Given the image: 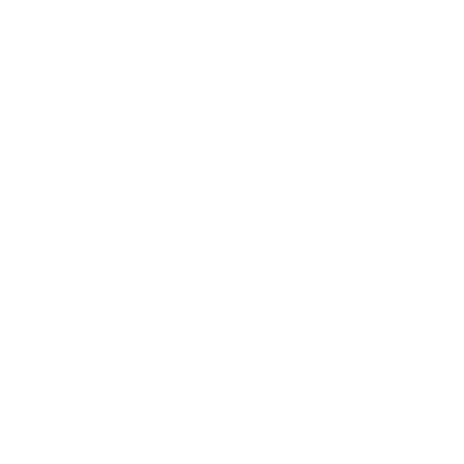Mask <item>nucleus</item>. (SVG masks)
Returning a JSON list of instances; mask_svg holds the SVG:
<instances>
[]
</instances>
